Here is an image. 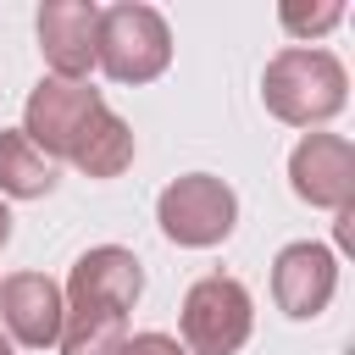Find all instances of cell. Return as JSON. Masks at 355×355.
Listing matches in <instances>:
<instances>
[{"mask_svg": "<svg viewBox=\"0 0 355 355\" xmlns=\"http://www.w3.org/2000/svg\"><path fill=\"white\" fill-rule=\"evenodd\" d=\"M344 89H349V78H344L338 55L305 50V44L277 50V55L266 61V78H261L266 111H272L277 122H288V128H316V122L338 116V111H344Z\"/></svg>", "mask_w": 355, "mask_h": 355, "instance_id": "6da1fadb", "label": "cell"}, {"mask_svg": "<svg viewBox=\"0 0 355 355\" xmlns=\"http://www.w3.org/2000/svg\"><path fill=\"white\" fill-rule=\"evenodd\" d=\"M94 61H100L105 78H116V83H150V78H161L166 61H172L166 17H161L155 6H139V0L100 11Z\"/></svg>", "mask_w": 355, "mask_h": 355, "instance_id": "7a4b0ae2", "label": "cell"}, {"mask_svg": "<svg viewBox=\"0 0 355 355\" xmlns=\"http://www.w3.org/2000/svg\"><path fill=\"white\" fill-rule=\"evenodd\" d=\"M105 100L89 89V83H67V78H44L33 94H28V116H22V133L39 155L50 161H72L78 144L89 139V128L100 122Z\"/></svg>", "mask_w": 355, "mask_h": 355, "instance_id": "3957f363", "label": "cell"}, {"mask_svg": "<svg viewBox=\"0 0 355 355\" xmlns=\"http://www.w3.org/2000/svg\"><path fill=\"white\" fill-rule=\"evenodd\" d=\"M155 216H161V233H166L172 244L211 250V244H222V239L233 233V222H239V200H233V189H227L222 178H211V172H189V178H178V183L161 189Z\"/></svg>", "mask_w": 355, "mask_h": 355, "instance_id": "277c9868", "label": "cell"}, {"mask_svg": "<svg viewBox=\"0 0 355 355\" xmlns=\"http://www.w3.org/2000/svg\"><path fill=\"white\" fill-rule=\"evenodd\" d=\"M250 338V294L239 277H200L183 294V344L189 355H233Z\"/></svg>", "mask_w": 355, "mask_h": 355, "instance_id": "5b68a950", "label": "cell"}, {"mask_svg": "<svg viewBox=\"0 0 355 355\" xmlns=\"http://www.w3.org/2000/svg\"><path fill=\"white\" fill-rule=\"evenodd\" d=\"M288 183L305 205L349 211L355 200V144L338 133H305L288 155Z\"/></svg>", "mask_w": 355, "mask_h": 355, "instance_id": "8992f818", "label": "cell"}, {"mask_svg": "<svg viewBox=\"0 0 355 355\" xmlns=\"http://www.w3.org/2000/svg\"><path fill=\"white\" fill-rule=\"evenodd\" d=\"M144 294V272L133 261V250L122 244H100L89 255H78L72 277H67V311H111L128 316Z\"/></svg>", "mask_w": 355, "mask_h": 355, "instance_id": "52a82bcc", "label": "cell"}, {"mask_svg": "<svg viewBox=\"0 0 355 355\" xmlns=\"http://www.w3.org/2000/svg\"><path fill=\"white\" fill-rule=\"evenodd\" d=\"M338 288V261L327 244H288L277 261H272V294H277V311L294 316V322H311L327 311Z\"/></svg>", "mask_w": 355, "mask_h": 355, "instance_id": "ba28073f", "label": "cell"}, {"mask_svg": "<svg viewBox=\"0 0 355 355\" xmlns=\"http://www.w3.org/2000/svg\"><path fill=\"white\" fill-rule=\"evenodd\" d=\"M94 33H100V6L89 0H44L39 6V50L55 78L83 83L94 67Z\"/></svg>", "mask_w": 355, "mask_h": 355, "instance_id": "9c48e42d", "label": "cell"}, {"mask_svg": "<svg viewBox=\"0 0 355 355\" xmlns=\"http://www.w3.org/2000/svg\"><path fill=\"white\" fill-rule=\"evenodd\" d=\"M0 322L17 344L28 349H44L61 338V322H67V300L61 288L44 277V272H11L0 283Z\"/></svg>", "mask_w": 355, "mask_h": 355, "instance_id": "30bf717a", "label": "cell"}, {"mask_svg": "<svg viewBox=\"0 0 355 355\" xmlns=\"http://www.w3.org/2000/svg\"><path fill=\"white\" fill-rule=\"evenodd\" d=\"M50 189H55V161L39 155L22 128L0 133V194H11V200H39V194H50Z\"/></svg>", "mask_w": 355, "mask_h": 355, "instance_id": "8fae6325", "label": "cell"}, {"mask_svg": "<svg viewBox=\"0 0 355 355\" xmlns=\"http://www.w3.org/2000/svg\"><path fill=\"white\" fill-rule=\"evenodd\" d=\"M133 161V128L116 116V111H100V122L89 128V139L78 144L72 166L89 172V178H116L122 166Z\"/></svg>", "mask_w": 355, "mask_h": 355, "instance_id": "7c38bea8", "label": "cell"}, {"mask_svg": "<svg viewBox=\"0 0 355 355\" xmlns=\"http://www.w3.org/2000/svg\"><path fill=\"white\" fill-rule=\"evenodd\" d=\"M128 338V316H111V311H67L61 322V355H116Z\"/></svg>", "mask_w": 355, "mask_h": 355, "instance_id": "4fadbf2b", "label": "cell"}, {"mask_svg": "<svg viewBox=\"0 0 355 355\" xmlns=\"http://www.w3.org/2000/svg\"><path fill=\"white\" fill-rule=\"evenodd\" d=\"M338 17H344V6H311V11L305 6H283V28L288 33H327Z\"/></svg>", "mask_w": 355, "mask_h": 355, "instance_id": "5bb4252c", "label": "cell"}, {"mask_svg": "<svg viewBox=\"0 0 355 355\" xmlns=\"http://www.w3.org/2000/svg\"><path fill=\"white\" fill-rule=\"evenodd\" d=\"M116 355H189V349L178 338H166V333H133V338H122Z\"/></svg>", "mask_w": 355, "mask_h": 355, "instance_id": "9a60e30c", "label": "cell"}, {"mask_svg": "<svg viewBox=\"0 0 355 355\" xmlns=\"http://www.w3.org/2000/svg\"><path fill=\"white\" fill-rule=\"evenodd\" d=\"M6 239H11V211H6V200H0V250H6Z\"/></svg>", "mask_w": 355, "mask_h": 355, "instance_id": "2e32d148", "label": "cell"}, {"mask_svg": "<svg viewBox=\"0 0 355 355\" xmlns=\"http://www.w3.org/2000/svg\"><path fill=\"white\" fill-rule=\"evenodd\" d=\"M0 355H11V344H6V338H0Z\"/></svg>", "mask_w": 355, "mask_h": 355, "instance_id": "e0dca14e", "label": "cell"}]
</instances>
